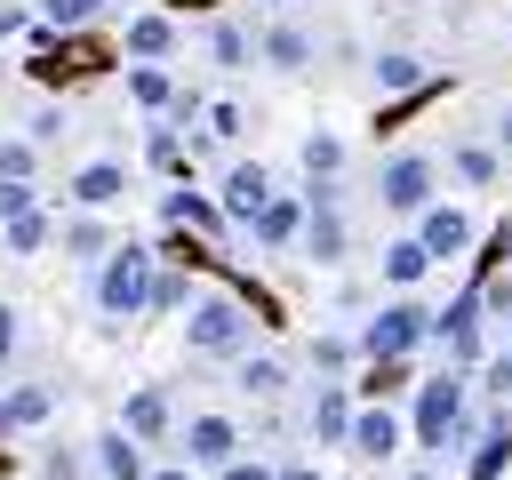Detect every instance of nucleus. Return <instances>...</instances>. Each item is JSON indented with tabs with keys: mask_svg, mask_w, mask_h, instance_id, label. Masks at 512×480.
<instances>
[{
	"mask_svg": "<svg viewBox=\"0 0 512 480\" xmlns=\"http://www.w3.org/2000/svg\"><path fill=\"white\" fill-rule=\"evenodd\" d=\"M152 280H160V264H152V248H112L104 256V272H96V312L104 320H136V312H152Z\"/></svg>",
	"mask_w": 512,
	"mask_h": 480,
	"instance_id": "obj_1",
	"label": "nucleus"
},
{
	"mask_svg": "<svg viewBox=\"0 0 512 480\" xmlns=\"http://www.w3.org/2000/svg\"><path fill=\"white\" fill-rule=\"evenodd\" d=\"M464 392H472V384H464L456 368H440V376L416 384V448H424V456H448V448L464 440Z\"/></svg>",
	"mask_w": 512,
	"mask_h": 480,
	"instance_id": "obj_2",
	"label": "nucleus"
},
{
	"mask_svg": "<svg viewBox=\"0 0 512 480\" xmlns=\"http://www.w3.org/2000/svg\"><path fill=\"white\" fill-rule=\"evenodd\" d=\"M416 344H432V312H424V304H408V296H392V304L360 328V352H368L376 368H400Z\"/></svg>",
	"mask_w": 512,
	"mask_h": 480,
	"instance_id": "obj_3",
	"label": "nucleus"
},
{
	"mask_svg": "<svg viewBox=\"0 0 512 480\" xmlns=\"http://www.w3.org/2000/svg\"><path fill=\"white\" fill-rule=\"evenodd\" d=\"M184 336H192V352H208V360H240L248 336H256V320H248L240 296H208V304H192Z\"/></svg>",
	"mask_w": 512,
	"mask_h": 480,
	"instance_id": "obj_4",
	"label": "nucleus"
},
{
	"mask_svg": "<svg viewBox=\"0 0 512 480\" xmlns=\"http://www.w3.org/2000/svg\"><path fill=\"white\" fill-rule=\"evenodd\" d=\"M432 184H440V160H432V152H392L384 176H376L384 208H400V216H424V208H432Z\"/></svg>",
	"mask_w": 512,
	"mask_h": 480,
	"instance_id": "obj_5",
	"label": "nucleus"
},
{
	"mask_svg": "<svg viewBox=\"0 0 512 480\" xmlns=\"http://www.w3.org/2000/svg\"><path fill=\"white\" fill-rule=\"evenodd\" d=\"M304 256L312 264H336L344 256V192L336 184H312L304 192Z\"/></svg>",
	"mask_w": 512,
	"mask_h": 480,
	"instance_id": "obj_6",
	"label": "nucleus"
},
{
	"mask_svg": "<svg viewBox=\"0 0 512 480\" xmlns=\"http://www.w3.org/2000/svg\"><path fill=\"white\" fill-rule=\"evenodd\" d=\"M264 208H272V168H264V160H232V168H224L216 216H224V224H256Z\"/></svg>",
	"mask_w": 512,
	"mask_h": 480,
	"instance_id": "obj_7",
	"label": "nucleus"
},
{
	"mask_svg": "<svg viewBox=\"0 0 512 480\" xmlns=\"http://www.w3.org/2000/svg\"><path fill=\"white\" fill-rule=\"evenodd\" d=\"M432 344L448 360H480V288H464L448 312H432Z\"/></svg>",
	"mask_w": 512,
	"mask_h": 480,
	"instance_id": "obj_8",
	"label": "nucleus"
},
{
	"mask_svg": "<svg viewBox=\"0 0 512 480\" xmlns=\"http://www.w3.org/2000/svg\"><path fill=\"white\" fill-rule=\"evenodd\" d=\"M416 248H424V256H464V248H472V216L448 208V200H432V208L416 216Z\"/></svg>",
	"mask_w": 512,
	"mask_h": 480,
	"instance_id": "obj_9",
	"label": "nucleus"
},
{
	"mask_svg": "<svg viewBox=\"0 0 512 480\" xmlns=\"http://www.w3.org/2000/svg\"><path fill=\"white\" fill-rule=\"evenodd\" d=\"M184 456L208 464V472L240 464V432H232V416H192V424H184Z\"/></svg>",
	"mask_w": 512,
	"mask_h": 480,
	"instance_id": "obj_10",
	"label": "nucleus"
},
{
	"mask_svg": "<svg viewBox=\"0 0 512 480\" xmlns=\"http://www.w3.org/2000/svg\"><path fill=\"white\" fill-rule=\"evenodd\" d=\"M352 416H360V408H352V392H344V384H320L304 424H312V440H320V448H344V440H352Z\"/></svg>",
	"mask_w": 512,
	"mask_h": 480,
	"instance_id": "obj_11",
	"label": "nucleus"
},
{
	"mask_svg": "<svg viewBox=\"0 0 512 480\" xmlns=\"http://www.w3.org/2000/svg\"><path fill=\"white\" fill-rule=\"evenodd\" d=\"M344 448H352V456H376V464H384V456H400V416H392V408H360Z\"/></svg>",
	"mask_w": 512,
	"mask_h": 480,
	"instance_id": "obj_12",
	"label": "nucleus"
},
{
	"mask_svg": "<svg viewBox=\"0 0 512 480\" xmlns=\"http://www.w3.org/2000/svg\"><path fill=\"white\" fill-rule=\"evenodd\" d=\"M120 432H128V440H160V432H168V392H160V384H136L128 408H120Z\"/></svg>",
	"mask_w": 512,
	"mask_h": 480,
	"instance_id": "obj_13",
	"label": "nucleus"
},
{
	"mask_svg": "<svg viewBox=\"0 0 512 480\" xmlns=\"http://www.w3.org/2000/svg\"><path fill=\"white\" fill-rule=\"evenodd\" d=\"M424 80H432L424 56H408V48H384V56H376V96H416Z\"/></svg>",
	"mask_w": 512,
	"mask_h": 480,
	"instance_id": "obj_14",
	"label": "nucleus"
},
{
	"mask_svg": "<svg viewBox=\"0 0 512 480\" xmlns=\"http://www.w3.org/2000/svg\"><path fill=\"white\" fill-rule=\"evenodd\" d=\"M120 192H128V168H120V160H88V168L72 176V200H80V208H112Z\"/></svg>",
	"mask_w": 512,
	"mask_h": 480,
	"instance_id": "obj_15",
	"label": "nucleus"
},
{
	"mask_svg": "<svg viewBox=\"0 0 512 480\" xmlns=\"http://www.w3.org/2000/svg\"><path fill=\"white\" fill-rule=\"evenodd\" d=\"M248 232H256V248H288V240L304 232V200H296V192H272V208H264Z\"/></svg>",
	"mask_w": 512,
	"mask_h": 480,
	"instance_id": "obj_16",
	"label": "nucleus"
},
{
	"mask_svg": "<svg viewBox=\"0 0 512 480\" xmlns=\"http://www.w3.org/2000/svg\"><path fill=\"white\" fill-rule=\"evenodd\" d=\"M504 464H512V416H496L480 440H472V456H464V472L472 480H504Z\"/></svg>",
	"mask_w": 512,
	"mask_h": 480,
	"instance_id": "obj_17",
	"label": "nucleus"
},
{
	"mask_svg": "<svg viewBox=\"0 0 512 480\" xmlns=\"http://www.w3.org/2000/svg\"><path fill=\"white\" fill-rule=\"evenodd\" d=\"M56 408V392L48 384H16V392H0V432H24V424H40Z\"/></svg>",
	"mask_w": 512,
	"mask_h": 480,
	"instance_id": "obj_18",
	"label": "nucleus"
},
{
	"mask_svg": "<svg viewBox=\"0 0 512 480\" xmlns=\"http://www.w3.org/2000/svg\"><path fill=\"white\" fill-rule=\"evenodd\" d=\"M264 64H280V72H304V64H312V32H296V24H272V32H264Z\"/></svg>",
	"mask_w": 512,
	"mask_h": 480,
	"instance_id": "obj_19",
	"label": "nucleus"
},
{
	"mask_svg": "<svg viewBox=\"0 0 512 480\" xmlns=\"http://www.w3.org/2000/svg\"><path fill=\"white\" fill-rule=\"evenodd\" d=\"M96 464H104V480H144V448L128 432H104L96 440Z\"/></svg>",
	"mask_w": 512,
	"mask_h": 480,
	"instance_id": "obj_20",
	"label": "nucleus"
},
{
	"mask_svg": "<svg viewBox=\"0 0 512 480\" xmlns=\"http://www.w3.org/2000/svg\"><path fill=\"white\" fill-rule=\"evenodd\" d=\"M424 272H432V256L416 248V232H408V240H384V280H392V288H408V280H424Z\"/></svg>",
	"mask_w": 512,
	"mask_h": 480,
	"instance_id": "obj_21",
	"label": "nucleus"
},
{
	"mask_svg": "<svg viewBox=\"0 0 512 480\" xmlns=\"http://www.w3.org/2000/svg\"><path fill=\"white\" fill-rule=\"evenodd\" d=\"M240 392H256V400H280V392H288V368H280V360H256V352H240Z\"/></svg>",
	"mask_w": 512,
	"mask_h": 480,
	"instance_id": "obj_22",
	"label": "nucleus"
},
{
	"mask_svg": "<svg viewBox=\"0 0 512 480\" xmlns=\"http://www.w3.org/2000/svg\"><path fill=\"white\" fill-rule=\"evenodd\" d=\"M336 168H344V144L320 128V136H304V176L312 184H336Z\"/></svg>",
	"mask_w": 512,
	"mask_h": 480,
	"instance_id": "obj_23",
	"label": "nucleus"
},
{
	"mask_svg": "<svg viewBox=\"0 0 512 480\" xmlns=\"http://www.w3.org/2000/svg\"><path fill=\"white\" fill-rule=\"evenodd\" d=\"M448 168H456L464 184H496V152H488V144H448Z\"/></svg>",
	"mask_w": 512,
	"mask_h": 480,
	"instance_id": "obj_24",
	"label": "nucleus"
},
{
	"mask_svg": "<svg viewBox=\"0 0 512 480\" xmlns=\"http://www.w3.org/2000/svg\"><path fill=\"white\" fill-rule=\"evenodd\" d=\"M160 216H168V224H200V232H216V224H224L200 192H168V200H160Z\"/></svg>",
	"mask_w": 512,
	"mask_h": 480,
	"instance_id": "obj_25",
	"label": "nucleus"
},
{
	"mask_svg": "<svg viewBox=\"0 0 512 480\" xmlns=\"http://www.w3.org/2000/svg\"><path fill=\"white\" fill-rule=\"evenodd\" d=\"M128 96H136V104H176V80H168L160 64H136V72H128Z\"/></svg>",
	"mask_w": 512,
	"mask_h": 480,
	"instance_id": "obj_26",
	"label": "nucleus"
},
{
	"mask_svg": "<svg viewBox=\"0 0 512 480\" xmlns=\"http://www.w3.org/2000/svg\"><path fill=\"white\" fill-rule=\"evenodd\" d=\"M40 16H48L56 32H80V24H96V16H104V0H40Z\"/></svg>",
	"mask_w": 512,
	"mask_h": 480,
	"instance_id": "obj_27",
	"label": "nucleus"
},
{
	"mask_svg": "<svg viewBox=\"0 0 512 480\" xmlns=\"http://www.w3.org/2000/svg\"><path fill=\"white\" fill-rule=\"evenodd\" d=\"M200 120H208L200 136H208V144H224V136H240V120H248V112H240L232 96H216V104H200Z\"/></svg>",
	"mask_w": 512,
	"mask_h": 480,
	"instance_id": "obj_28",
	"label": "nucleus"
},
{
	"mask_svg": "<svg viewBox=\"0 0 512 480\" xmlns=\"http://www.w3.org/2000/svg\"><path fill=\"white\" fill-rule=\"evenodd\" d=\"M168 48V16H136L128 24V56H160Z\"/></svg>",
	"mask_w": 512,
	"mask_h": 480,
	"instance_id": "obj_29",
	"label": "nucleus"
},
{
	"mask_svg": "<svg viewBox=\"0 0 512 480\" xmlns=\"http://www.w3.org/2000/svg\"><path fill=\"white\" fill-rule=\"evenodd\" d=\"M8 248H16V256L48 248V216H40V208H32V216H16V224H8Z\"/></svg>",
	"mask_w": 512,
	"mask_h": 480,
	"instance_id": "obj_30",
	"label": "nucleus"
},
{
	"mask_svg": "<svg viewBox=\"0 0 512 480\" xmlns=\"http://www.w3.org/2000/svg\"><path fill=\"white\" fill-rule=\"evenodd\" d=\"M208 48H216V64H248V32H240V24H216Z\"/></svg>",
	"mask_w": 512,
	"mask_h": 480,
	"instance_id": "obj_31",
	"label": "nucleus"
},
{
	"mask_svg": "<svg viewBox=\"0 0 512 480\" xmlns=\"http://www.w3.org/2000/svg\"><path fill=\"white\" fill-rule=\"evenodd\" d=\"M352 352H360L352 336H312V368H328V376H336V368H344Z\"/></svg>",
	"mask_w": 512,
	"mask_h": 480,
	"instance_id": "obj_32",
	"label": "nucleus"
},
{
	"mask_svg": "<svg viewBox=\"0 0 512 480\" xmlns=\"http://www.w3.org/2000/svg\"><path fill=\"white\" fill-rule=\"evenodd\" d=\"M32 176V144L16 136V144H0V184H24Z\"/></svg>",
	"mask_w": 512,
	"mask_h": 480,
	"instance_id": "obj_33",
	"label": "nucleus"
},
{
	"mask_svg": "<svg viewBox=\"0 0 512 480\" xmlns=\"http://www.w3.org/2000/svg\"><path fill=\"white\" fill-rule=\"evenodd\" d=\"M144 152H152L160 168H184V136H176V128H152V144H144Z\"/></svg>",
	"mask_w": 512,
	"mask_h": 480,
	"instance_id": "obj_34",
	"label": "nucleus"
},
{
	"mask_svg": "<svg viewBox=\"0 0 512 480\" xmlns=\"http://www.w3.org/2000/svg\"><path fill=\"white\" fill-rule=\"evenodd\" d=\"M184 296H192V288H184L176 272H160V280H152V312H184Z\"/></svg>",
	"mask_w": 512,
	"mask_h": 480,
	"instance_id": "obj_35",
	"label": "nucleus"
},
{
	"mask_svg": "<svg viewBox=\"0 0 512 480\" xmlns=\"http://www.w3.org/2000/svg\"><path fill=\"white\" fill-rule=\"evenodd\" d=\"M16 216H32V184H0V224H16Z\"/></svg>",
	"mask_w": 512,
	"mask_h": 480,
	"instance_id": "obj_36",
	"label": "nucleus"
},
{
	"mask_svg": "<svg viewBox=\"0 0 512 480\" xmlns=\"http://www.w3.org/2000/svg\"><path fill=\"white\" fill-rule=\"evenodd\" d=\"M56 128H64V112H56V104H40V112H32V128H24V144H48Z\"/></svg>",
	"mask_w": 512,
	"mask_h": 480,
	"instance_id": "obj_37",
	"label": "nucleus"
},
{
	"mask_svg": "<svg viewBox=\"0 0 512 480\" xmlns=\"http://www.w3.org/2000/svg\"><path fill=\"white\" fill-rule=\"evenodd\" d=\"M480 376H488V392H496V400H512V352H496Z\"/></svg>",
	"mask_w": 512,
	"mask_h": 480,
	"instance_id": "obj_38",
	"label": "nucleus"
},
{
	"mask_svg": "<svg viewBox=\"0 0 512 480\" xmlns=\"http://www.w3.org/2000/svg\"><path fill=\"white\" fill-rule=\"evenodd\" d=\"M216 480H280V472H272V464H256V456H240V464H224Z\"/></svg>",
	"mask_w": 512,
	"mask_h": 480,
	"instance_id": "obj_39",
	"label": "nucleus"
},
{
	"mask_svg": "<svg viewBox=\"0 0 512 480\" xmlns=\"http://www.w3.org/2000/svg\"><path fill=\"white\" fill-rule=\"evenodd\" d=\"M64 248H72V256H88V248H104V232H96V224H72V232H64Z\"/></svg>",
	"mask_w": 512,
	"mask_h": 480,
	"instance_id": "obj_40",
	"label": "nucleus"
},
{
	"mask_svg": "<svg viewBox=\"0 0 512 480\" xmlns=\"http://www.w3.org/2000/svg\"><path fill=\"white\" fill-rule=\"evenodd\" d=\"M8 352H16V312L0 304V360H8Z\"/></svg>",
	"mask_w": 512,
	"mask_h": 480,
	"instance_id": "obj_41",
	"label": "nucleus"
},
{
	"mask_svg": "<svg viewBox=\"0 0 512 480\" xmlns=\"http://www.w3.org/2000/svg\"><path fill=\"white\" fill-rule=\"evenodd\" d=\"M280 480H328V472H320V464H288Z\"/></svg>",
	"mask_w": 512,
	"mask_h": 480,
	"instance_id": "obj_42",
	"label": "nucleus"
},
{
	"mask_svg": "<svg viewBox=\"0 0 512 480\" xmlns=\"http://www.w3.org/2000/svg\"><path fill=\"white\" fill-rule=\"evenodd\" d=\"M496 248H504V256H512V224H504V232H496Z\"/></svg>",
	"mask_w": 512,
	"mask_h": 480,
	"instance_id": "obj_43",
	"label": "nucleus"
},
{
	"mask_svg": "<svg viewBox=\"0 0 512 480\" xmlns=\"http://www.w3.org/2000/svg\"><path fill=\"white\" fill-rule=\"evenodd\" d=\"M144 480H192V472H144Z\"/></svg>",
	"mask_w": 512,
	"mask_h": 480,
	"instance_id": "obj_44",
	"label": "nucleus"
},
{
	"mask_svg": "<svg viewBox=\"0 0 512 480\" xmlns=\"http://www.w3.org/2000/svg\"><path fill=\"white\" fill-rule=\"evenodd\" d=\"M408 480H432V472H408Z\"/></svg>",
	"mask_w": 512,
	"mask_h": 480,
	"instance_id": "obj_45",
	"label": "nucleus"
},
{
	"mask_svg": "<svg viewBox=\"0 0 512 480\" xmlns=\"http://www.w3.org/2000/svg\"><path fill=\"white\" fill-rule=\"evenodd\" d=\"M272 8H288V0H272Z\"/></svg>",
	"mask_w": 512,
	"mask_h": 480,
	"instance_id": "obj_46",
	"label": "nucleus"
}]
</instances>
